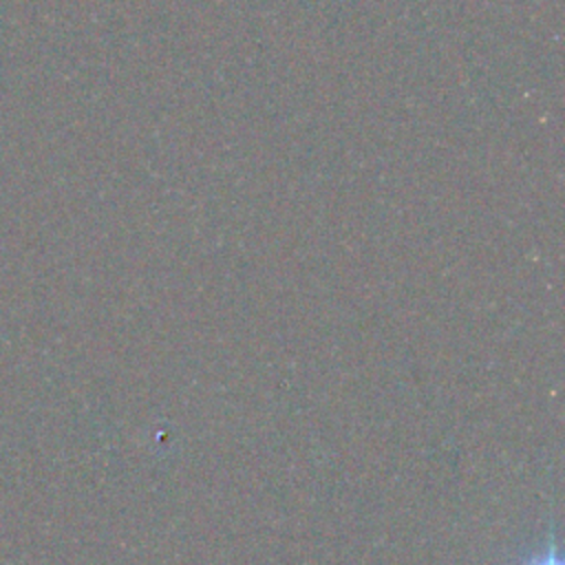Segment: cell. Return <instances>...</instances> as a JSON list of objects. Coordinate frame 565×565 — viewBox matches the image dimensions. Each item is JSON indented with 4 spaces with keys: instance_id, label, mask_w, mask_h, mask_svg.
<instances>
[{
    "instance_id": "1",
    "label": "cell",
    "mask_w": 565,
    "mask_h": 565,
    "mask_svg": "<svg viewBox=\"0 0 565 565\" xmlns=\"http://www.w3.org/2000/svg\"><path fill=\"white\" fill-rule=\"evenodd\" d=\"M521 565H563V558H561V552H558L554 539H550L545 547H541L539 552L527 556Z\"/></svg>"
}]
</instances>
